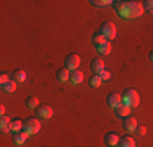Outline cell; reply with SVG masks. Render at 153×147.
<instances>
[{"label": "cell", "mask_w": 153, "mask_h": 147, "mask_svg": "<svg viewBox=\"0 0 153 147\" xmlns=\"http://www.w3.org/2000/svg\"><path fill=\"white\" fill-rule=\"evenodd\" d=\"M57 80H59V82H68V80H70V70H68L67 67L59 69V70H57Z\"/></svg>", "instance_id": "obj_12"}, {"label": "cell", "mask_w": 153, "mask_h": 147, "mask_svg": "<svg viewBox=\"0 0 153 147\" xmlns=\"http://www.w3.org/2000/svg\"><path fill=\"white\" fill-rule=\"evenodd\" d=\"M26 106L30 110H38L39 108V100L36 97H28L26 98Z\"/></svg>", "instance_id": "obj_20"}, {"label": "cell", "mask_w": 153, "mask_h": 147, "mask_svg": "<svg viewBox=\"0 0 153 147\" xmlns=\"http://www.w3.org/2000/svg\"><path fill=\"white\" fill-rule=\"evenodd\" d=\"M7 82H10V77L7 75V74H2V75H0V83H7Z\"/></svg>", "instance_id": "obj_28"}, {"label": "cell", "mask_w": 153, "mask_h": 147, "mask_svg": "<svg viewBox=\"0 0 153 147\" xmlns=\"http://www.w3.org/2000/svg\"><path fill=\"white\" fill-rule=\"evenodd\" d=\"M91 70L94 72V75H100L101 72L104 70V62L101 57H96L91 61Z\"/></svg>", "instance_id": "obj_9"}, {"label": "cell", "mask_w": 153, "mask_h": 147, "mask_svg": "<svg viewBox=\"0 0 153 147\" xmlns=\"http://www.w3.org/2000/svg\"><path fill=\"white\" fill-rule=\"evenodd\" d=\"M150 61L153 62V51H152V52H150Z\"/></svg>", "instance_id": "obj_31"}, {"label": "cell", "mask_w": 153, "mask_h": 147, "mask_svg": "<svg viewBox=\"0 0 153 147\" xmlns=\"http://www.w3.org/2000/svg\"><path fill=\"white\" fill-rule=\"evenodd\" d=\"M135 132H137L138 136H145V132H147V128H145V126H137Z\"/></svg>", "instance_id": "obj_27"}, {"label": "cell", "mask_w": 153, "mask_h": 147, "mask_svg": "<svg viewBox=\"0 0 153 147\" xmlns=\"http://www.w3.org/2000/svg\"><path fill=\"white\" fill-rule=\"evenodd\" d=\"M130 111H132V108H129V106L124 105V103L119 106V108H116V115H117L119 118H124V119H126V118H129Z\"/></svg>", "instance_id": "obj_11"}, {"label": "cell", "mask_w": 153, "mask_h": 147, "mask_svg": "<svg viewBox=\"0 0 153 147\" xmlns=\"http://www.w3.org/2000/svg\"><path fill=\"white\" fill-rule=\"evenodd\" d=\"M78 65H80V56L78 54H68L67 59H65V67L70 72H74V70H78Z\"/></svg>", "instance_id": "obj_5"}, {"label": "cell", "mask_w": 153, "mask_h": 147, "mask_svg": "<svg viewBox=\"0 0 153 147\" xmlns=\"http://www.w3.org/2000/svg\"><path fill=\"white\" fill-rule=\"evenodd\" d=\"M108 105L111 106L112 110L119 108V106L122 105V95H119V93H109L108 95Z\"/></svg>", "instance_id": "obj_8"}, {"label": "cell", "mask_w": 153, "mask_h": 147, "mask_svg": "<svg viewBox=\"0 0 153 147\" xmlns=\"http://www.w3.org/2000/svg\"><path fill=\"white\" fill-rule=\"evenodd\" d=\"M10 123H12V119H10L8 116L3 115V116H2V119H0V124H2V126H8Z\"/></svg>", "instance_id": "obj_26"}, {"label": "cell", "mask_w": 153, "mask_h": 147, "mask_svg": "<svg viewBox=\"0 0 153 147\" xmlns=\"http://www.w3.org/2000/svg\"><path fill=\"white\" fill-rule=\"evenodd\" d=\"M106 41H108V39L104 38V36L101 34V33H94V34H93V38H91V43H93L96 47H100L101 44H104Z\"/></svg>", "instance_id": "obj_19"}, {"label": "cell", "mask_w": 153, "mask_h": 147, "mask_svg": "<svg viewBox=\"0 0 153 147\" xmlns=\"http://www.w3.org/2000/svg\"><path fill=\"white\" fill-rule=\"evenodd\" d=\"M124 129L129 131V132L135 131L137 129V119H135V118H132V116L126 118V119H124Z\"/></svg>", "instance_id": "obj_10"}, {"label": "cell", "mask_w": 153, "mask_h": 147, "mask_svg": "<svg viewBox=\"0 0 153 147\" xmlns=\"http://www.w3.org/2000/svg\"><path fill=\"white\" fill-rule=\"evenodd\" d=\"M26 139H28V137H26L25 134H21V132H16V134H13V142H15V144H18V146H23Z\"/></svg>", "instance_id": "obj_21"}, {"label": "cell", "mask_w": 153, "mask_h": 147, "mask_svg": "<svg viewBox=\"0 0 153 147\" xmlns=\"http://www.w3.org/2000/svg\"><path fill=\"white\" fill-rule=\"evenodd\" d=\"M2 132H3V134H7V132H10V126H2Z\"/></svg>", "instance_id": "obj_29"}, {"label": "cell", "mask_w": 153, "mask_h": 147, "mask_svg": "<svg viewBox=\"0 0 153 147\" xmlns=\"http://www.w3.org/2000/svg\"><path fill=\"white\" fill-rule=\"evenodd\" d=\"M39 131H41V121H38L36 118H28V119H25L23 134L26 136V137H30L33 134H38Z\"/></svg>", "instance_id": "obj_2"}, {"label": "cell", "mask_w": 153, "mask_h": 147, "mask_svg": "<svg viewBox=\"0 0 153 147\" xmlns=\"http://www.w3.org/2000/svg\"><path fill=\"white\" fill-rule=\"evenodd\" d=\"M122 103L127 105L129 108H135V106H138L140 97H138L137 90H134V88H127V90L122 93Z\"/></svg>", "instance_id": "obj_3"}, {"label": "cell", "mask_w": 153, "mask_h": 147, "mask_svg": "<svg viewBox=\"0 0 153 147\" xmlns=\"http://www.w3.org/2000/svg\"><path fill=\"white\" fill-rule=\"evenodd\" d=\"M12 80H15L16 83H23L25 80H26V72L21 70V69H20V70H15L12 74Z\"/></svg>", "instance_id": "obj_14"}, {"label": "cell", "mask_w": 153, "mask_h": 147, "mask_svg": "<svg viewBox=\"0 0 153 147\" xmlns=\"http://www.w3.org/2000/svg\"><path fill=\"white\" fill-rule=\"evenodd\" d=\"M101 83H103V80H101L100 75H94V77H91V79H90V85H91L93 88H100Z\"/></svg>", "instance_id": "obj_22"}, {"label": "cell", "mask_w": 153, "mask_h": 147, "mask_svg": "<svg viewBox=\"0 0 153 147\" xmlns=\"http://www.w3.org/2000/svg\"><path fill=\"white\" fill-rule=\"evenodd\" d=\"M70 82L74 83V85H80V83L83 82V74L80 72V70L70 72Z\"/></svg>", "instance_id": "obj_15"}, {"label": "cell", "mask_w": 153, "mask_h": 147, "mask_svg": "<svg viewBox=\"0 0 153 147\" xmlns=\"http://www.w3.org/2000/svg\"><path fill=\"white\" fill-rule=\"evenodd\" d=\"M100 77H101V80H103V82H106V80H109V79H111V72L104 69V70L100 74Z\"/></svg>", "instance_id": "obj_25"}, {"label": "cell", "mask_w": 153, "mask_h": 147, "mask_svg": "<svg viewBox=\"0 0 153 147\" xmlns=\"http://www.w3.org/2000/svg\"><path fill=\"white\" fill-rule=\"evenodd\" d=\"M0 113H2V116L5 115V105H0Z\"/></svg>", "instance_id": "obj_30"}, {"label": "cell", "mask_w": 153, "mask_h": 147, "mask_svg": "<svg viewBox=\"0 0 153 147\" xmlns=\"http://www.w3.org/2000/svg\"><path fill=\"white\" fill-rule=\"evenodd\" d=\"M98 49V52L101 54V56H108L109 52H111V49H112V44H111V41H106L104 44H101L100 47H96Z\"/></svg>", "instance_id": "obj_17"}, {"label": "cell", "mask_w": 153, "mask_h": 147, "mask_svg": "<svg viewBox=\"0 0 153 147\" xmlns=\"http://www.w3.org/2000/svg\"><path fill=\"white\" fill-rule=\"evenodd\" d=\"M112 5L121 18L134 20V18L142 16V13H143V3L138 2H112Z\"/></svg>", "instance_id": "obj_1"}, {"label": "cell", "mask_w": 153, "mask_h": 147, "mask_svg": "<svg viewBox=\"0 0 153 147\" xmlns=\"http://www.w3.org/2000/svg\"><path fill=\"white\" fill-rule=\"evenodd\" d=\"M142 3H143V10L153 13V0H145V2H142Z\"/></svg>", "instance_id": "obj_24"}, {"label": "cell", "mask_w": 153, "mask_h": 147, "mask_svg": "<svg viewBox=\"0 0 153 147\" xmlns=\"http://www.w3.org/2000/svg\"><path fill=\"white\" fill-rule=\"evenodd\" d=\"M16 90V82L15 80H10V82L3 83L2 85V92L3 93H13V92Z\"/></svg>", "instance_id": "obj_18"}, {"label": "cell", "mask_w": 153, "mask_h": 147, "mask_svg": "<svg viewBox=\"0 0 153 147\" xmlns=\"http://www.w3.org/2000/svg\"><path fill=\"white\" fill-rule=\"evenodd\" d=\"M8 126H10V131H12L13 134H16V132L23 131V121L21 119H12V123H10Z\"/></svg>", "instance_id": "obj_13"}, {"label": "cell", "mask_w": 153, "mask_h": 147, "mask_svg": "<svg viewBox=\"0 0 153 147\" xmlns=\"http://www.w3.org/2000/svg\"><path fill=\"white\" fill-rule=\"evenodd\" d=\"M36 115H38L39 118H42V119H51L54 115V110L51 108L49 105H42V106H39L38 110H36Z\"/></svg>", "instance_id": "obj_7"}, {"label": "cell", "mask_w": 153, "mask_h": 147, "mask_svg": "<svg viewBox=\"0 0 153 147\" xmlns=\"http://www.w3.org/2000/svg\"><path fill=\"white\" fill-rule=\"evenodd\" d=\"M90 3L94 5V7H106V5H111L112 2H111V0H101V2H100V0H91Z\"/></svg>", "instance_id": "obj_23"}, {"label": "cell", "mask_w": 153, "mask_h": 147, "mask_svg": "<svg viewBox=\"0 0 153 147\" xmlns=\"http://www.w3.org/2000/svg\"><path fill=\"white\" fill-rule=\"evenodd\" d=\"M117 147H135V141L130 136H124V137H121Z\"/></svg>", "instance_id": "obj_16"}, {"label": "cell", "mask_w": 153, "mask_h": 147, "mask_svg": "<svg viewBox=\"0 0 153 147\" xmlns=\"http://www.w3.org/2000/svg\"><path fill=\"white\" fill-rule=\"evenodd\" d=\"M119 141H121V137H119L117 132H108V134L104 136V144L108 147H117Z\"/></svg>", "instance_id": "obj_6"}, {"label": "cell", "mask_w": 153, "mask_h": 147, "mask_svg": "<svg viewBox=\"0 0 153 147\" xmlns=\"http://www.w3.org/2000/svg\"><path fill=\"white\" fill-rule=\"evenodd\" d=\"M100 33L108 39V41H111V39L116 38L117 29H116V25L114 23H111V21H104V23L101 25V28H100Z\"/></svg>", "instance_id": "obj_4"}]
</instances>
